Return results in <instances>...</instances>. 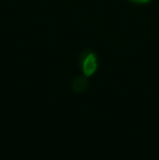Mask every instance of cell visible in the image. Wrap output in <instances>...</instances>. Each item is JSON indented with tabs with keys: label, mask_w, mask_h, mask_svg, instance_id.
Instances as JSON below:
<instances>
[{
	"label": "cell",
	"mask_w": 159,
	"mask_h": 160,
	"mask_svg": "<svg viewBox=\"0 0 159 160\" xmlns=\"http://www.w3.org/2000/svg\"><path fill=\"white\" fill-rule=\"evenodd\" d=\"M80 64L82 68V71L86 78L92 76L96 72L98 67V60L96 57L95 52L91 50H85L81 55L80 58Z\"/></svg>",
	"instance_id": "obj_1"
},
{
	"label": "cell",
	"mask_w": 159,
	"mask_h": 160,
	"mask_svg": "<svg viewBox=\"0 0 159 160\" xmlns=\"http://www.w3.org/2000/svg\"><path fill=\"white\" fill-rule=\"evenodd\" d=\"M73 88L77 93H82L87 88V80L86 76L84 75V78H77L73 83Z\"/></svg>",
	"instance_id": "obj_2"
},
{
	"label": "cell",
	"mask_w": 159,
	"mask_h": 160,
	"mask_svg": "<svg viewBox=\"0 0 159 160\" xmlns=\"http://www.w3.org/2000/svg\"><path fill=\"white\" fill-rule=\"evenodd\" d=\"M130 1L134 2V3H147V2H149L151 0H130Z\"/></svg>",
	"instance_id": "obj_3"
}]
</instances>
